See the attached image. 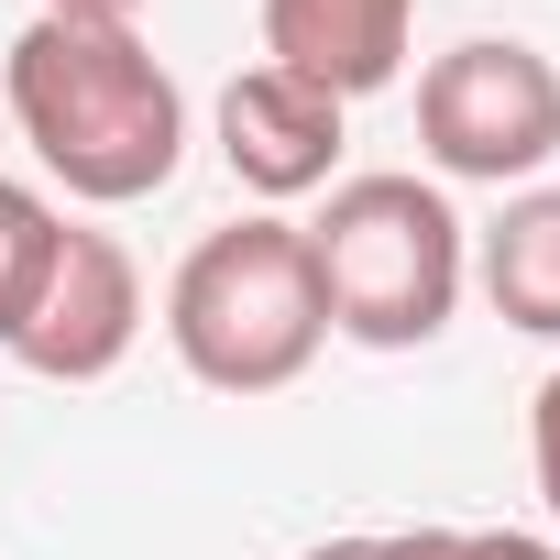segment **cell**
Instances as JSON below:
<instances>
[{
	"label": "cell",
	"mask_w": 560,
	"mask_h": 560,
	"mask_svg": "<svg viewBox=\"0 0 560 560\" xmlns=\"http://www.w3.org/2000/svg\"><path fill=\"white\" fill-rule=\"evenodd\" d=\"M341 121H352V100H330V89H308L287 67H242L220 89V165L275 209L319 198L330 165H341Z\"/></svg>",
	"instance_id": "obj_6"
},
{
	"label": "cell",
	"mask_w": 560,
	"mask_h": 560,
	"mask_svg": "<svg viewBox=\"0 0 560 560\" xmlns=\"http://www.w3.org/2000/svg\"><path fill=\"white\" fill-rule=\"evenodd\" d=\"M472 275L505 330L527 341H560V187H516L494 209V231L472 242Z\"/></svg>",
	"instance_id": "obj_8"
},
{
	"label": "cell",
	"mask_w": 560,
	"mask_h": 560,
	"mask_svg": "<svg viewBox=\"0 0 560 560\" xmlns=\"http://www.w3.org/2000/svg\"><path fill=\"white\" fill-rule=\"evenodd\" d=\"M527 462H538V494L560 516V374H538V396H527Z\"/></svg>",
	"instance_id": "obj_11"
},
{
	"label": "cell",
	"mask_w": 560,
	"mask_h": 560,
	"mask_svg": "<svg viewBox=\"0 0 560 560\" xmlns=\"http://www.w3.org/2000/svg\"><path fill=\"white\" fill-rule=\"evenodd\" d=\"M418 0H264V67H287L330 100H374L407 78Z\"/></svg>",
	"instance_id": "obj_7"
},
{
	"label": "cell",
	"mask_w": 560,
	"mask_h": 560,
	"mask_svg": "<svg viewBox=\"0 0 560 560\" xmlns=\"http://www.w3.org/2000/svg\"><path fill=\"white\" fill-rule=\"evenodd\" d=\"M374 560H560L527 527H374Z\"/></svg>",
	"instance_id": "obj_10"
},
{
	"label": "cell",
	"mask_w": 560,
	"mask_h": 560,
	"mask_svg": "<svg viewBox=\"0 0 560 560\" xmlns=\"http://www.w3.org/2000/svg\"><path fill=\"white\" fill-rule=\"evenodd\" d=\"M308 231V275L341 341L363 352H418L451 330L462 287H472V231L429 176H341Z\"/></svg>",
	"instance_id": "obj_2"
},
{
	"label": "cell",
	"mask_w": 560,
	"mask_h": 560,
	"mask_svg": "<svg viewBox=\"0 0 560 560\" xmlns=\"http://www.w3.org/2000/svg\"><path fill=\"white\" fill-rule=\"evenodd\" d=\"M0 100H12L34 165L89 209H132L187 165V100L132 23L34 12L0 56Z\"/></svg>",
	"instance_id": "obj_1"
},
{
	"label": "cell",
	"mask_w": 560,
	"mask_h": 560,
	"mask_svg": "<svg viewBox=\"0 0 560 560\" xmlns=\"http://www.w3.org/2000/svg\"><path fill=\"white\" fill-rule=\"evenodd\" d=\"M34 12H67V23H132L143 0H34Z\"/></svg>",
	"instance_id": "obj_12"
},
{
	"label": "cell",
	"mask_w": 560,
	"mask_h": 560,
	"mask_svg": "<svg viewBox=\"0 0 560 560\" xmlns=\"http://www.w3.org/2000/svg\"><path fill=\"white\" fill-rule=\"evenodd\" d=\"M418 154L462 187H527L560 154V67L516 34H472L418 78Z\"/></svg>",
	"instance_id": "obj_4"
},
{
	"label": "cell",
	"mask_w": 560,
	"mask_h": 560,
	"mask_svg": "<svg viewBox=\"0 0 560 560\" xmlns=\"http://www.w3.org/2000/svg\"><path fill=\"white\" fill-rule=\"evenodd\" d=\"M298 560H374V538H319V549H298Z\"/></svg>",
	"instance_id": "obj_13"
},
{
	"label": "cell",
	"mask_w": 560,
	"mask_h": 560,
	"mask_svg": "<svg viewBox=\"0 0 560 560\" xmlns=\"http://www.w3.org/2000/svg\"><path fill=\"white\" fill-rule=\"evenodd\" d=\"M165 341H176V363L209 396H287L319 363V341H330L319 275H308V231L275 220V209L209 231L176 264V287H165Z\"/></svg>",
	"instance_id": "obj_3"
},
{
	"label": "cell",
	"mask_w": 560,
	"mask_h": 560,
	"mask_svg": "<svg viewBox=\"0 0 560 560\" xmlns=\"http://www.w3.org/2000/svg\"><path fill=\"white\" fill-rule=\"evenodd\" d=\"M132 341H143V275H132L121 231L67 220L56 275H45V298H34V319H23L12 363H23V374H45V385H100V374H121V363H132Z\"/></svg>",
	"instance_id": "obj_5"
},
{
	"label": "cell",
	"mask_w": 560,
	"mask_h": 560,
	"mask_svg": "<svg viewBox=\"0 0 560 560\" xmlns=\"http://www.w3.org/2000/svg\"><path fill=\"white\" fill-rule=\"evenodd\" d=\"M56 242H67V209L45 187H23V176H0V352L23 341L45 275H56Z\"/></svg>",
	"instance_id": "obj_9"
}]
</instances>
